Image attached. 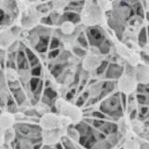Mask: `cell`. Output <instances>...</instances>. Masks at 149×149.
Here are the masks:
<instances>
[{
    "mask_svg": "<svg viewBox=\"0 0 149 149\" xmlns=\"http://www.w3.org/2000/svg\"><path fill=\"white\" fill-rule=\"evenodd\" d=\"M137 99H138L139 103H141V104L146 103V97H145V95H141V94H139V95L137 96Z\"/></svg>",
    "mask_w": 149,
    "mask_h": 149,
    "instance_id": "cell-17",
    "label": "cell"
},
{
    "mask_svg": "<svg viewBox=\"0 0 149 149\" xmlns=\"http://www.w3.org/2000/svg\"><path fill=\"white\" fill-rule=\"evenodd\" d=\"M147 111H148V110H147V108L146 107H144L143 109H142V115H141V117H143V115H145V113L147 112Z\"/></svg>",
    "mask_w": 149,
    "mask_h": 149,
    "instance_id": "cell-26",
    "label": "cell"
},
{
    "mask_svg": "<svg viewBox=\"0 0 149 149\" xmlns=\"http://www.w3.org/2000/svg\"><path fill=\"white\" fill-rule=\"evenodd\" d=\"M107 64H108L107 62H103V63H102V64L100 65L99 67H98L97 73L98 74H102V73H103V72L104 71V69L106 68V66H107Z\"/></svg>",
    "mask_w": 149,
    "mask_h": 149,
    "instance_id": "cell-13",
    "label": "cell"
},
{
    "mask_svg": "<svg viewBox=\"0 0 149 149\" xmlns=\"http://www.w3.org/2000/svg\"><path fill=\"white\" fill-rule=\"evenodd\" d=\"M142 12H143V11H142V8H141V6H138V8H137L136 9V14L140 15L141 17H144V14Z\"/></svg>",
    "mask_w": 149,
    "mask_h": 149,
    "instance_id": "cell-23",
    "label": "cell"
},
{
    "mask_svg": "<svg viewBox=\"0 0 149 149\" xmlns=\"http://www.w3.org/2000/svg\"><path fill=\"white\" fill-rule=\"evenodd\" d=\"M60 45V42H59V40L57 38H53L51 41V45H50V49L51 50H53V49H56L58 46Z\"/></svg>",
    "mask_w": 149,
    "mask_h": 149,
    "instance_id": "cell-16",
    "label": "cell"
},
{
    "mask_svg": "<svg viewBox=\"0 0 149 149\" xmlns=\"http://www.w3.org/2000/svg\"><path fill=\"white\" fill-rule=\"evenodd\" d=\"M76 128H78L80 132H82L83 134H84V136L82 135L81 138H80V144L82 145H84L85 147H87V148H91V146L95 143V138L93 136L91 130L86 125L82 126V127L79 125Z\"/></svg>",
    "mask_w": 149,
    "mask_h": 149,
    "instance_id": "cell-2",
    "label": "cell"
},
{
    "mask_svg": "<svg viewBox=\"0 0 149 149\" xmlns=\"http://www.w3.org/2000/svg\"><path fill=\"white\" fill-rule=\"evenodd\" d=\"M93 116H94V117H100V118H104V115L101 114V113H98V112H94V113H93Z\"/></svg>",
    "mask_w": 149,
    "mask_h": 149,
    "instance_id": "cell-24",
    "label": "cell"
},
{
    "mask_svg": "<svg viewBox=\"0 0 149 149\" xmlns=\"http://www.w3.org/2000/svg\"><path fill=\"white\" fill-rule=\"evenodd\" d=\"M74 92H75V91H72V92L68 93V94H67V99H71L72 96H73V93Z\"/></svg>",
    "mask_w": 149,
    "mask_h": 149,
    "instance_id": "cell-28",
    "label": "cell"
},
{
    "mask_svg": "<svg viewBox=\"0 0 149 149\" xmlns=\"http://www.w3.org/2000/svg\"><path fill=\"white\" fill-rule=\"evenodd\" d=\"M18 65L21 69H27L28 68V64H27L26 59L24 57V54L22 51H20L19 57H18Z\"/></svg>",
    "mask_w": 149,
    "mask_h": 149,
    "instance_id": "cell-7",
    "label": "cell"
},
{
    "mask_svg": "<svg viewBox=\"0 0 149 149\" xmlns=\"http://www.w3.org/2000/svg\"><path fill=\"white\" fill-rule=\"evenodd\" d=\"M89 38L91 45L100 46L104 37L98 29L92 28V29H90L89 31Z\"/></svg>",
    "mask_w": 149,
    "mask_h": 149,
    "instance_id": "cell-3",
    "label": "cell"
},
{
    "mask_svg": "<svg viewBox=\"0 0 149 149\" xmlns=\"http://www.w3.org/2000/svg\"><path fill=\"white\" fill-rule=\"evenodd\" d=\"M39 80L37 79V78H33L32 80H31V89H32V91H35V88L37 87V84H38Z\"/></svg>",
    "mask_w": 149,
    "mask_h": 149,
    "instance_id": "cell-15",
    "label": "cell"
},
{
    "mask_svg": "<svg viewBox=\"0 0 149 149\" xmlns=\"http://www.w3.org/2000/svg\"><path fill=\"white\" fill-rule=\"evenodd\" d=\"M101 109L109 115L120 114L121 107L119 105V101L118 98H117V95H116L115 97H112L111 99L104 102V104H102Z\"/></svg>",
    "mask_w": 149,
    "mask_h": 149,
    "instance_id": "cell-1",
    "label": "cell"
},
{
    "mask_svg": "<svg viewBox=\"0 0 149 149\" xmlns=\"http://www.w3.org/2000/svg\"><path fill=\"white\" fill-rule=\"evenodd\" d=\"M147 19H148V21H149V13H147Z\"/></svg>",
    "mask_w": 149,
    "mask_h": 149,
    "instance_id": "cell-33",
    "label": "cell"
},
{
    "mask_svg": "<svg viewBox=\"0 0 149 149\" xmlns=\"http://www.w3.org/2000/svg\"><path fill=\"white\" fill-rule=\"evenodd\" d=\"M59 54V50H54V51H51L50 53V58H55V57L57 56Z\"/></svg>",
    "mask_w": 149,
    "mask_h": 149,
    "instance_id": "cell-21",
    "label": "cell"
},
{
    "mask_svg": "<svg viewBox=\"0 0 149 149\" xmlns=\"http://www.w3.org/2000/svg\"><path fill=\"white\" fill-rule=\"evenodd\" d=\"M98 128L104 130L105 133H111V132H114L117 130V125L112 123H105V122H103V121H102L101 125Z\"/></svg>",
    "mask_w": 149,
    "mask_h": 149,
    "instance_id": "cell-5",
    "label": "cell"
},
{
    "mask_svg": "<svg viewBox=\"0 0 149 149\" xmlns=\"http://www.w3.org/2000/svg\"><path fill=\"white\" fill-rule=\"evenodd\" d=\"M122 99H123V104L124 105H125V95H124V94H122Z\"/></svg>",
    "mask_w": 149,
    "mask_h": 149,
    "instance_id": "cell-30",
    "label": "cell"
},
{
    "mask_svg": "<svg viewBox=\"0 0 149 149\" xmlns=\"http://www.w3.org/2000/svg\"><path fill=\"white\" fill-rule=\"evenodd\" d=\"M3 19H4V12H3V10H0V22Z\"/></svg>",
    "mask_w": 149,
    "mask_h": 149,
    "instance_id": "cell-27",
    "label": "cell"
},
{
    "mask_svg": "<svg viewBox=\"0 0 149 149\" xmlns=\"http://www.w3.org/2000/svg\"><path fill=\"white\" fill-rule=\"evenodd\" d=\"M74 51H75V53L76 54V55H78V56H83L85 54V51L82 50H80V49H75L74 50Z\"/></svg>",
    "mask_w": 149,
    "mask_h": 149,
    "instance_id": "cell-20",
    "label": "cell"
},
{
    "mask_svg": "<svg viewBox=\"0 0 149 149\" xmlns=\"http://www.w3.org/2000/svg\"><path fill=\"white\" fill-rule=\"evenodd\" d=\"M139 42H140L141 46H144L146 42V34H145V29H142L140 33V35H139Z\"/></svg>",
    "mask_w": 149,
    "mask_h": 149,
    "instance_id": "cell-10",
    "label": "cell"
},
{
    "mask_svg": "<svg viewBox=\"0 0 149 149\" xmlns=\"http://www.w3.org/2000/svg\"><path fill=\"white\" fill-rule=\"evenodd\" d=\"M57 147H58V149H62V147H61V145H57Z\"/></svg>",
    "mask_w": 149,
    "mask_h": 149,
    "instance_id": "cell-31",
    "label": "cell"
},
{
    "mask_svg": "<svg viewBox=\"0 0 149 149\" xmlns=\"http://www.w3.org/2000/svg\"><path fill=\"white\" fill-rule=\"evenodd\" d=\"M63 18L67 21H70V22H79V16L78 14H75V13H72V12H67L65 13L64 15H63Z\"/></svg>",
    "mask_w": 149,
    "mask_h": 149,
    "instance_id": "cell-8",
    "label": "cell"
},
{
    "mask_svg": "<svg viewBox=\"0 0 149 149\" xmlns=\"http://www.w3.org/2000/svg\"><path fill=\"white\" fill-rule=\"evenodd\" d=\"M135 115H136V111L134 110L133 112H132V116H130V118H132V119H133V118H134V117H135Z\"/></svg>",
    "mask_w": 149,
    "mask_h": 149,
    "instance_id": "cell-29",
    "label": "cell"
},
{
    "mask_svg": "<svg viewBox=\"0 0 149 149\" xmlns=\"http://www.w3.org/2000/svg\"><path fill=\"white\" fill-rule=\"evenodd\" d=\"M26 52H27V55H28V59L30 61V63L31 65H35L38 63V60L37 58L35 57V55L30 50H26Z\"/></svg>",
    "mask_w": 149,
    "mask_h": 149,
    "instance_id": "cell-9",
    "label": "cell"
},
{
    "mask_svg": "<svg viewBox=\"0 0 149 149\" xmlns=\"http://www.w3.org/2000/svg\"><path fill=\"white\" fill-rule=\"evenodd\" d=\"M122 73V68L120 66L117 64H111L108 72L106 74V76L109 78H119V76Z\"/></svg>",
    "mask_w": 149,
    "mask_h": 149,
    "instance_id": "cell-4",
    "label": "cell"
},
{
    "mask_svg": "<svg viewBox=\"0 0 149 149\" xmlns=\"http://www.w3.org/2000/svg\"><path fill=\"white\" fill-rule=\"evenodd\" d=\"M148 32H149V26H148Z\"/></svg>",
    "mask_w": 149,
    "mask_h": 149,
    "instance_id": "cell-34",
    "label": "cell"
},
{
    "mask_svg": "<svg viewBox=\"0 0 149 149\" xmlns=\"http://www.w3.org/2000/svg\"><path fill=\"white\" fill-rule=\"evenodd\" d=\"M64 145H65V147H66V149H74V147L72 146V145L69 143V145H68V144L66 143V142H64Z\"/></svg>",
    "mask_w": 149,
    "mask_h": 149,
    "instance_id": "cell-25",
    "label": "cell"
},
{
    "mask_svg": "<svg viewBox=\"0 0 149 149\" xmlns=\"http://www.w3.org/2000/svg\"><path fill=\"white\" fill-rule=\"evenodd\" d=\"M145 58H146V60H148V62H149V56H145Z\"/></svg>",
    "mask_w": 149,
    "mask_h": 149,
    "instance_id": "cell-32",
    "label": "cell"
},
{
    "mask_svg": "<svg viewBox=\"0 0 149 149\" xmlns=\"http://www.w3.org/2000/svg\"><path fill=\"white\" fill-rule=\"evenodd\" d=\"M40 71H41L40 66L37 67V68H35V69L32 71V75H34V76H39V75H40Z\"/></svg>",
    "mask_w": 149,
    "mask_h": 149,
    "instance_id": "cell-19",
    "label": "cell"
},
{
    "mask_svg": "<svg viewBox=\"0 0 149 149\" xmlns=\"http://www.w3.org/2000/svg\"><path fill=\"white\" fill-rule=\"evenodd\" d=\"M87 96H88V93L86 92V93H85V95H83L81 98H79V100H78V104H78V106H81V105H82V104H83V103H84V99L87 97Z\"/></svg>",
    "mask_w": 149,
    "mask_h": 149,
    "instance_id": "cell-18",
    "label": "cell"
},
{
    "mask_svg": "<svg viewBox=\"0 0 149 149\" xmlns=\"http://www.w3.org/2000/svg\"><path fill=\"white\" fill-rule=\"evenodd\" d=\"M147 125H149V122H148V123H147Z\"/></svg>",
    "mask_w": 149,
    "mask_h": 149,
    "instance_id": "cell-35",
    "label": "cell"
},
{
    "mask_svg": "<svg viewBox=\"0 0 149 149\" xmlns=\"http://www.w3.org/2000/svg\"><path fill=\"white\" fill-rule=\"evenodd\" d=\"M45 93H46V95L48 96L49 98H50V99H52V98H54L56 96V92L52 91L51 89H47L45 91Z\"/></svg>",
    "mask_w": 149,
    "mask_h": 149,
    "instance_id": "cell-14",
    "label": "cell"
},
{
    "mask_svg": "<svg viewBox=\"0 0 149 149\" xmlns=\"http://www.w3.org/2000/svg\"><path fill=\"white\" fill-rule=\"evenodd\" d=\"M78 41L80 42V44L82 46H84V47H87V42H86V40H85L84 38H83L82 37H80L79 38H78Z\"/></svg>",
    "mask_w": 149,
    "mask_h": 149,
    "instance_id": "cell-22",
    "label": "cell"
},
{
    "mask_svg": "<svg viewBox=\"0 0 149 149\" xmlns=\"http://www.w3.org/2000/svg\"><path fill=\"white\" fill-rule=\"evenodd\" d=\"M62 66L61 65H56V66H54V68L52 69V75H53L54 76H58L59 74L62 72Z\"/></svg>",
    "mask_w": 149,
    "mask_h": 149,
    "instance_id": "cell-12",
    "label": "cell"
},
{
    "mask_svg": "<svg viewBox=\"0 0 149 149\" xmlns=\"http://www.w3.org/2000/svg\"><path fill=\"white\" fill-rule=\"evenodd\" d=\"M109 48H110V46H109L108 41L104 42L102 45H100V50H101L102 53H107L109 51Z\"/></svg>",
    "mask_w": 149,
    "mask_h": 149,
    "instance_id": "cell-11",
    "label": "cell"
},
{
    "mask_svg": "<svg viewBox=\"0 0 149 149\" xmlns=\"http://www.w3.org/2000/svg\"><path fill=\"white\" fill-rule=\"evenodd\" d=\"M48 37H42L41 38H40V40H39V43L37 45V47H35V49H37V51L39 52H44L46 51V50H47V46H48Z\"/></svg>",
    "mask_w": 149,
    "mask_h": 149,
    "instance_id": "cell-6",
    "label": "cell"
}]
</instances>
